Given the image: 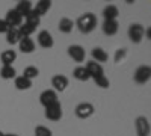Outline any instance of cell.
I'll use <instances>...</instances> for the list:
<instances>
[{"label": "cell", "mask_w": 151, "mask_h": 136, "mask_svg": "<svg viewBox=\"0 0 151 136\" xmlns=\"http://www.w3.org/2000/svg\"><path fill=\"white\" fill-rule=\"evenodd\" d=\"M134 129H136V135L137 136H150L151 133V126L150 121L145 117H137L134 121Z\"/></svg>", "instance_id": "cell-6"}, {"label": "cell", "mask_w": 151, "mask_h": 136, "mask_svg": "<svg viewBox=\"0 0 151 136\" xmlns=\"http://www.w3.org/2000/svg\"><path fill=\"white\" fill-rule=\"evenodd\" d=\"M0 136H3V133H2V132H0Z\"/></svg>", "instance_id": "cell-34"}, {"label": "cell", "mask_w": 151, "mask_h": 136, "mask_svg": "<svg viewBox=\"0 0 151 136\" xmlns=\"http://www.w3.org/2000/svg\"><path fill=\"white\" fill-rule=\"evenodd\" d=\"M62 115H64V112H62V104L59 101L45 107V118L50 121H59Z\"/></svg>", "instance_id": "cell-8"}, {"label": "cell", "mask_w": 151, "mask_h": 136, "mask_svg": "<svg viewBox=\"0 0 151 136\" xmlns=\"http://www.w3.org/2000/svg\"><path fill=\"white\" fill-rule=\"evenodd\" d=\"M94 82H95V85L98 86V88H103V89H106V88L110 86V82H109V79L106 76H100V77L94 79Z\"/></svg>", "instance_id": "cell-29"}, {"label": "cell", "mask_w": 151, "mask_h": 136, "mask_svg": "<svg viewBox=\"0 0 151 136\" xmlns=\"http://www.w3.org/2000/svg\"><path fill=\"white\" fill-rule=\"evenodd\" d=\"M17 59V52L15 50H5L0 55V60L3 65H12Z\"/></svg>", "instance_id": "cell-21"}, {"label": "cell", "mask_w": 151, "mask_h": 136, "mask_svg": "<svg viewBox=\"0 0 151 136\" xmlns=\"http://www.w3.org/2000/svg\"><path fill=\"white\" fill-rule=\"evenodd\" d=\"M73 77L77 79V80H80V82H88V80L91 79V77H89V73H88V70H86L83 65H79V67L74 68Z\"/></svg>", "instance_id": "cell-20"}, {"label": "cell", "mask_w": 151, "mask_h": 136, "mask_svg": "<svg viewBox=\"0 0 151 136\" xmlns=\"http://www.w3.org/2000/svg\"><path fill=\"white\" fill-rule=\"evenodd\" d=\"M50 8H52V2H50V0H41V2H38L33 6V11L40 17H42V15H45L47 12L50 11Z\"/></svg>", "instance_id": "cell-19"}, {"label": "cell", "mask_w": 151, "mask_h": 136, "mask_svg": "<svg viewBox=\"0 0 151 136\" xmlns=\"http://www.w3.org/2000/svg\"><path fill=\"white\" fill-rule=\"evenodd\" d=\"M0 77L5 79V80H11V79H15L17 77V71L12 65H3L0 68Z\"/></svg>", "instance_id": "cell-22"}, {"label": "cell", "mask_w": 151, "mask_h": 136, "mask_svg": "<svg viewBox=\"0 0 151 136\" xmlns=\"http://www.w3.org/2000/svg\"><path fill=\"white\" fill-rule=\"evenodd\" d=\"M9 29H11V27L6 24V21H5L3 18H0V33H6Z\"/></svg>", "instance_id": "cell-31"}, {"label": "cell", "mask_w": 151, "mask_h": 136, "mask_svg": "<svg viewBox=\"0 0 151 136\" xmlns=\"http://www.w3.org/2000/svg\"><path fill=\"white\" fill-rule=\"evenodd\" d=\"M38 76H40V70H38L36 67H33V65L26 67V68H24V71H23V77H26L29 80H33Z\"/></svg>", "instance_id": "cell-26"}, {"label": "cell", "mask_w": 151, "mask_h": 136, "mask_svg": "<svg viewBox=\"0 0 151 136\" xmlns=\"http://www.w3.org/2000/svg\"><path fill=\"white\" fill-rule=\"evenodd\" d=\"M14 86L18 91H27V89L32 88V80L23 77V76H17L14 79Z\"/></svg>", "instance_id": "cell-18"}, {"label": "cell", "mask_w": 151, "mask_h": 136, "mask_svg": "<svg viewBox=\"0 0 151 136\" xmlns=\"http://www.w3.org/2000/svg\"><path fill=\"white\" fill-rule=\"evenodd\" d=\"M125 56H127V48H118L115 52V56H113V60H115V64H119L124 60Z\"/></svg>", "instance_id": "cell-30"}, {"label": "cell", "mask_w": 151, "mask_h": 136, "mask_svg": "<svg viewBox=\"0 0 151 136\" xmlns=\"http://www.w3.org/2000/svg\"><path fill=\"white\" fill-rule=\"evenodd\" d=\"M147 35V40H151V29L150 27H147L145 29V33H144V36Z\"/></svg>", "instance_id": "cell-32"}, {"label": "cell", "mask_w": 151, "mask_h": 136, "mask_svg": "<svg viewBox=\"0 0 151 136\" xmlns=\"http://www.w3.org/2000/svg\"><path fill=\"white\" fill-rule=\"evenodd\" d=\"M20 40H21V35H20L18 29H9V30L6 32V42H8V44L15 45V44L20 42Z\"/></svg>", "instance_id": "cell-24"}, {"label": "cell", "mask_w": 151, "mask_h": 136, "mask_svg": "<svg viewBox=\"0 0 151 136\" xmlns=\"http://www.w3.org/2000/svg\"><path fill=\"white\" fill-rule=\"evenodd\" d=\"M58 101H59V100H58V92L53 91V89H45V91H42V92L40 94V103H41L44 107L52 106V104H55V103H58Z\"/></svg>", "instance_id": "cell-9"}, {"label": "cell", "mask_w": 151, "mask_h": 136, "mask_svg": "<svg viewBox=\"0 0 151 136\" xmlns=\"http://www.w3.org/2000/svg\"><path fill=\"white\" fill-rule=\"evenodd\" d=\"M35 136H53V132L45 126H36L35 127Z\"/></svg>", "instance_id": "cell-28"}, {"label": "cell", "mask_w": 151, "mask_h": 136, "mask_svg": "<svg viewBox=\"0 0 151 136\" xmlns=\"http://www.w3.org/2000/svg\"><path fill=\"white\" fill-rule=\"evenodd\" d=\"M58 29H59V32H62V33H71L73 29H74V21H73L71 18H68V17H62V18L59 20Z\"/></svg>", "instance_id": "cell-16"}, {"label": "cell", "mask_w": 151, "mask_h": 136, "mask_svg": "<svg viewBox=\"0 0 151 136\" xmlns=\"http://www.w3.org/2000/svg\"><path fill=\"white\" fill-rule=\"evenodd\" d=\"M119 15V11L115 5H107L104 9H103V17L104 20H116Z\"/></svg>", "instance_id": "cell-23"}, {"label": "cell", "mask_w": 151, "mask_h": 136, "mask_svg": "<svg viewBox=\"0 0 151 136\" xmlns=\"http://www.w3.org/2000/svg\"><path fill=\"white\" fill-rule=\"evenodd\" d=\"M18 47H20V50L26 55L35 52V42H33L32 38H21L20 42H18Z\"/></svg>", "instance_id": "cell-17"}, {"label": "cell", "mask_w": 151, "mask_h": 136, "mask_svg": "<svg viewBox=\"0 0 151 136\" xmlns=\"http://www.w3.org/2000/svg\"><path fill=\"white\" fill-rule=\"evenodd\" d=\"M24 20H26L24 23L30 24V26H32V27H35V29H36V26H40V23H41V17L38 15L36 12L33 11V9H32V12H30V14H27L26 17H24Z\"/></svg>", "instance_id": "cell-25"}, {"label": "cell", "mask_w": 151, "mask_h": 136, "mask_svg": "<svg viewBox=\"0 0 151 136\" xmlns=\"http://www.w3.org/2000/svg\"><path fill=\"white\" fill-rule=\"evenodd\" d=\"M118 29H119V24H118L116 20H104V23L101 24V30L107 36L116 35L118 33Z\"/></svg>", "instance_id": "cell-13"}, {"label": "cell", "mask_w": 151, "mask_h": 136, "mask_svg": "<svg viewBox=\"0 0 151 136\" xmlns=\"http://www.w3.org/2000/svg\"><path fill=\"white\" fill-rule=\"evenodd\" d=\"M95 112V107L92 103H88V101H83V103H79L77 106H76L74 109V114L77 118L80 119H88V118H91Z\"/></svg>", "instance_id": "cell-2"}, {"label": "cell", "mask_w": 151, "mask_h": 136, "mask_svg": "<svg viewBox=\"0 0 151 136\" xmlns=\"http://www.w3.org/2000/svg\"><path fill=\"white\" fill-rule=\"evenodd\" d=\"M129 38L133 44H139L144 40V33H145V27L139 23H132L129 26Z\"/></svg>", "instance_id": "cell-3"}, {"label": "cell", "mask_w": 151, "mask_h": 136, "mask_svg": "<svg viewBox=\"0 0 151 136\" xmlns=\"http://www.w3.org/2000/svg\"><path fill=\"white\" fill-rule=\"evenodd\" d=\"M18 14L24 18L27 14H30L32 12V9H33V5H32V2H29V0H21V2H18L17 3V6L14 8Z\"/></svg>", "instance_id": "cell-15"}, {"label": "cell", "mask_w": 151, "mask_h": 136, "mask_svg": "<svg viewBox=\"0 0 151 136\" xmlns=\"http://www.w3.org/2000/svg\"><path fill=\"white\" fill-rule=\"evenodd\" d=\"M85 68L88 70V73H89V77H91V79H97V77H100V76H104V68H103V65L94 62V60H89V62L85 65Z\"/></svg>", "instance_id": "cell-12"}, {"label": "cell", "mask_w": 151, "mask_h": 136, "mask_svg": "<svg viewBox=\"0 0 151 136\" xmlns=\"http://www.w3.org/2000/svg\"><path fill=\"white\" fill-rule=\"evenodd\" d=\"M97 24H98L97 15L92 14V12H86V14H83V15H80L77 18V21L74 23V26L77 27L82 33L88 35V33H91V32L95 30Z\"/></svg>", "instance_id": "cell-1"}, {"label": "cell", "mask_w": 151, "mask_h": 136, "mask_svg": "<svg viewBox=\"0 0 151 136\" xmlns=\"http://www.w3.org/2000/svg\"><path fill=\"white\" fill-rule=\"evenodd\" d=\"M36 41L40 44V47H42V48H52L55 45V40L48 30H41L36 36Z\"/></svg>", "instance_id": "cell-11"}, {"label": "cell", "mask_w": 151, "mask_h": 136, "mask_svg": "<svg viewBox=\"0 0 151 136\" xmlns=\"http://www.w3.org/2000/svg\"><path fill=\"white\" fill-rule=\"evenodd\" d=\"M70 80L67 76H64V74H56V76L52 77V86H53V91L56 92H62L67 89Z\"/></svg>", "instance_id": "cell-10"}, {"label": "cell", "mask_w": 151, "mask_h": 136, "mask_svg": "<svg viewBox=\"0 0 151 136\" xmlns=\"http://www.w3.org/2000/svg\"><path fill=\"white\" fill-rule=\"evenodd\" d=\"M67 52H68V56L74 60V62H77V64H82L85 62V58H86V52H85V48L79 44H73L67 48Z\"/></svg>", "instance_id": "cell-5"}, {"label": "cell", "mask_w": 151, "mask_h": 136, "mask_svg": "<svg viewBox=\"0 0 151 136\" xmlns=\"http://www.w3.org/2000/svg\"><path fill=\"white\" fill-rule=\"evenodd\" d=\"M3 20L6 21V24H8L11 29H18L21 24H23V17L18 14L15 9H9L6 12V17Z\"/></svg>", "instance_id": "cell-7"}, {"label": "cell", "mask_w": 151, "mask_h": 136, "mask_svg": "<svg viewBox=\"0 0 151 136\" xmlns=\"http://www.w3.org/2000/svg\"><path fill=\"white\" fill-rule=\"evenodd\" d=\"M151 79V67L150 65H141L137 67L134 74H133V80L137 85H145Z\"/></svg>", "instance_id": "cell-4"}, {"label": "cell", "mask_w": 151, "mask_h": 136, "mask_svg": "<svg viewBox=\"0 0 151 136\" xmlns=\"http://www.w3.org/2000/svg\"><path fill=\"white\" fill-rule=\"evenodd\" d=\"M35 30H36V29L32 27L30 24H27V23H23L21 26L18 27V32H20V35H21V38H30V35H32Z\"/></svg>", "instance_id": "cell-27"}, {"label": "cell", "mask_w": 151, "mask_h": 136, "mask_svg": "<svg viewBox=\"0 0 151 136\" xmlns=\"http://www.w3.org/2000/svg\"><path fill=\"white\" fill-rule=\"evenodd\" d=\"M91 56H92V60H94V62H97V64H100V65H101L103 62H106V60L109 59V55L106 53V50H103L101 47L92 48Z\"/></svg>", "instance_id": "cell-14"}, {"label": "cell", "mask_w": 151, "mask_h": 136, "mask_svg": "<svg viewBox=\"0 0 151 136\" xmlns=\"http://www.w3.org/2000/svg\"><path fill=\"white\" fill-rule=\"evenodd\" d=\"M3 136H18L17 133H3Z\"/></svg>", "instance_id": "cell-33"}]
</instances>
